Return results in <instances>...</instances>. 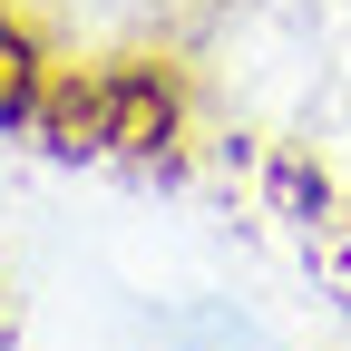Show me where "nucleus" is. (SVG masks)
<instances>
[{
    "label": "nucleus",
    "instance_id": "1",
    "mask_svg": "<svg viewBox=\"0 0 351 351\" xmlns=\"http://www.w3.org/2000/svg\"><path fill=\"white\" fill-rule=\"evenodd\" d=\"M29 117H49L59 147H166V127H176V88L147 78V69H108V78L39 88Z\"/></svg>",
    "mask_w": 351,
    "mask_h": 351
},
{
    "label": "nucleus",
    "instance_id": "2",
    "mask_svg": "<svg viewBox=\"0 0 351 351\" xmlns=\"http://www.w3.org/2000/svg\"><path fill=\"white\" fill-rule=\"evenodd\" d=\"M39 108V59L20 29H0V117H29Z\"/></svg>",
    "mask_w": 351,
    "mask_h": 351
}]
</instances>
